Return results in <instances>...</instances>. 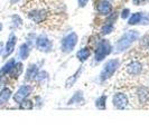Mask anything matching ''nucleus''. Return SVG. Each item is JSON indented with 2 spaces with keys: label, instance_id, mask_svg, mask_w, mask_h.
Returning a JSON list of instances; mask_svg holds the SVG:
<instances>
[{
  "label": "nucleus",
  "instance_id": "f257e3e1",
  "mask_svg": "<svg viewBox=\"0 0 149 134\" xmlns=\"http://www.w3.org/2000/svg\"><path fill=\"white\" fill-rule=\"evenodd\" d=\"M139 36L140 35H139V32L137 30H129V31H127L118 40V43L116 45V52H122L125 50H127L128 48L139 38Z\"/></svg>",
  "mask_w": 149,
  "mask_h": 134
},
{
  "label": "nucleus",
  "instance_id": "f03ea898",
  "mask_svg": "<svg viewBox=\"0 0 149 134\" xmlns=\"http://www.w3.org/2000/svg\"><path fill=\"white\" fill-rule=\"evenodd\" d=\"M120 65V60L119 59H110L108 60L107 63L104 64V67H103V69L101 70V73H100V82L103 83L105 81H108L111 76H113V74L116 73V70L118 69V67Z\"/></svg>",
  "mask_w": 149,
  "mask_h": 134
},
{
  "label": "nucleus",
  "instance_id": "7ed1b4c3",
  "mask_svg": "<svg viewBox=\"0 0 149 134\" xmlns=\"http://www.w3.org/2000/svg\"><path fill=\"white\" fill-rule=\"evenodd\" d=\"M112 46L108 40H102L100 41V44L97 45L95 52H94V59L97 61H101L103 60L111 52Z\"/></svg>",
  "mask_w": 149,
  "mask_h": 134
},
{
  "label": "nucleus",
  "instance_id": "20e7f679",
  "mask_svg": "<svg viewBox=\"0 0 149 134\" xmlns=\"http://www.w3.org/2000/svg\"><path fill=\"white\" fill-rule=\"evenodd\" d=\"M77 35L75 32H71L62 39V50L64 52H71L77 44Z\"/></svg>",
  "mask_w": 149,
  "mask_h": 134
},
{
  "label": "nucleus",
  "instance_id": "39448f33",
  "mask_svg": "<svg viewBox=\"0 0 149 134\" xmlns=\"http://www.w3.org/2000/svg\"><path fill=\"white\" fill-rule=\"evenodd\" d=\"M128 103V97L125 93H121V92H118L113 95V98H112V104L113 106L117 108V110H125L127 107Z\"/></svg>",
  "mask_w": 149,
  "mask_h": 134
},
{
  "label": "nucleus",
  "instance_id": "423d86ee",
  "mask_svg": "<svg viewBox=\"0 0 149 134\" xmlns=\"http://www.w3.org/2000/svg\"><path fill=\"white\" fill-rule=\"evenodd\" d=\"M31 92H33V87L30 85H22L15 93L14 101H15L16 103H18V104L22 103L24 99H26L31 94Z\"/></svg>",
  "mask_w": 149,
  "mask_h": 134
},
{
  "label": "nucleus",
  "instance_id": "0eeeda50",
  "mask_svg": "<svg viewBox=\"0 0 149 134\" xmlns=\"http://www.w3.org/2000/svg\"><path fill=\"white\" fill-rule=\"evenodd\" d=\"M36 47H37L38 50H40V52H48L52 50L53 44L45 35H40V36H38L36 38Z\"/></svg>",
  "mask_w": 149,
  "mask_h": 134
},
{
  "label": "nucleus",
  "instance_id": "6e6552de",
  "mask_svg": "<svg viewBox=\"0 0 149 134\" xmlns=\"http://www.w3.org/2000/svg\"><path fill=\"white\" fill-rule=\"evenodd\" d=\"M127 73L130 76H138V75L141 74L142 72V65L141 63L134 60V61H131L129 65L127 66Z\"/></svg>",
  "mask_w": 149,
  "mask_h": 134
},
{
  "label": "nucleus",
  "instance_id": "1a4fd4ad",
  "mask_svg": "<svg viewBox=\"0 0 149 134\" xmlns=\"http://www.w3.org/2000/svg\"><path fill=\"white\" fill-rule=\"evenodd\" d=\"M97 10L99 14L107 16V15H109V14H111L112 6H111V3H110L109 1H107V0H100V1H97Z\"/></svg>",
  "mask_w": 149,
  "mask_h": 134
},
{
  "label": "nucleus",
  "instance_id": "9d476101",
  "mask_svg": "<svg viewBox=\"0 0 149 134\" xmlns=\"http://www.w3.org/2000/svg\"><path fill=\"white\" fill-rule=\"evenodd\" d=\"M137 97L140 104H146L149 102V88L146 86H140L137 89Z\"/></svg>",
  "mask_w": 149,
  "mask_h": 134
},
{
  "label": "nucleus",
  "instance_id": "9b49d317",
  "mask_svg": "<svg viewBox=\"0 0 149 134\" xmlns=\"http://www.w3.org/2000/svg\"><path fill=\"white\" fill-rule=\"evenodd\" d=\"M16 43H17V37H16L14 34H11V35L9 36V39H8L7 44H6V47H5V52H3V57H5V58L8 57L11 52H14Z\"/></svg>",
  "mask_w": 149,
  "mask_h": 134
},
{
  "label": "nucleus",
  "instance_id": "f8f14e48",
  "mask_svg": "<svg viewBox=\"0 0 149 134\" xmlns=\"http://www.w3.org/2000/svg\"><path fill=\"white\" fill-rule=\"evenodd\" d=\"M28 17H29L30 20H33L36 23H40L45 20L46 18V12L44 10H33L28 14Z\"/></svg>",
  "mask_w": 149,
  "mask_h": 134
},
{
  "label": "nucleus",
  "instance_id": "ddd939ff",
  "mask_svg": "<svg viewBox=\"0 0 149 134\" xmlns=\"http://www.w3.org/2000/svg\"><path fill=\"white\" fill-rule=\"evenodd\" d=\"M85 103V99H84V95H83L82 90H77L73 94V96L70 98V101L67 102V105H83Z\"/></svg>",
  "mask_w": 149,
  "mask_h": 134
},
{
  "label": "nucleus",
  "instance_id": "4468645a",
  "mask_svg": "<svg viewBox=\"0 0 149 134\" xmlns=\"http://www.w3.org/2000/svg\"><path fill=\"white\" fill-rule=\"evenodd\" d=\"M82 72H83V66H80V68L75 72L74 74L72 75V76H70V77L66 79V82H65V87H66V88L72 87L75 83H76V81L80 78V76H81V74H82Z\"/></svg>",
  "mask_w": 149,
  "mask_h": 134
},
{
  "label": "nucleus",
  "instance_id": "2eb2a0df",
  "mask_svg": "<svg viewBox=\"0 0 149 134\" xmlns=\"http://www.w3.org/2000/svg\"><path fill=\"white\" fill-rule=\"evenodd\" d=\"M38 72H39V70H38L37 65H36V64H30L29 66H28V68H27V70H26L25 79L28 81V82H29V81H34Z\"/></svg>",
  "mask_w": 149,
  "mask_h": 134
},
{
  "label": "nucleus",
  "instance_id": "dca6fc26",
  "mask_svg": "<svg viewBox=\"0 0 149 134\" xmlns=\"http://www.w3.org/2000/svg\"><path fill=\"white\" fill-rule=\"evenodd\" d=\"M11 89L8 87H3L0 92V107L3 106L5 104H7V102L9 101V98L11 96Z\"/></svg>",
  "mask_w": 149,
  "mask_h": 134
},
{
  "label": "nucleus",
  "instance_id": "f3484780",
  "mask_svg": "<svg viewBox=\"0 0 149 134\" xmlns=\"http://www.w3.org/2000/svg\"><path fill=\"white\" fill-rule=\"evenodd\" d=\"M22 70H24V66H22V63H16L15 66L13 67V69L10 70V73H9V76L11 77V78H18L20 75H22Z\"/></svg>",
  "mask_w": 149,
  "mask_h": 134
},
{
  "label": "nucleus",
  "instance_id": "a211bd4d",
  "mask_svg": "<svg viewBox=\"0 0 149 134\" xmlns=\"http://www.w3.org/2000/svg\"><path fill=\"white\" fill-rule=\"evenodd\" d=\"M15 64H16L15 58L9 59L7 63L3 65V67L1 68V70H0V75H1V76H5V75L9 74V73H10V70L13 69V67L15 66Z\"/></svg>",
  "mask_w": 149,
  "mask_h": 134
},
{
  "label": "nucleus",
  "instance_id": "6ab92c4d",
  "mask_svg": "<svg viewBox=\"0 0 149 134\" xmlns=\"http://www.w3.org/2000/svg\"><path fill=\"white\" fill-rule=\"evenodd\" d=\"M90 55H91V52H90L89 48H82V49H80L77 54H76V57H77V59L80 60V61H85V60L88 59L90 57Z\"/></svg>",
  "mask_w": 149,
  "mask_h": 134
},
{
  "label": "nucleus",
  "instance_id": "aec40b11",
  "mask_svg": "<svg viewBox=\"0 0 149 134\" xmlns=\"http://www.w3.org/2000/svg\"><path fill=\"white\" fill-rule=\"evenodd\" d=\"M29 52H30L29 46L27 44H22L20 46V48H19V57H20V59L22 60L27 59L28 56H29Z\"/></svg>",
  "mask_w": 149,
  "mask_h": 134
},
{
  "label": "nucleus",
  "instance_id": "412c9836",
  "mask_svg": "<svg viewBox=\"0 0 149 134\" xmlns=\"http://www.w3.org/2000/svg\"><path fill=\"white\" fill-rule=\"evenodd\" d=\"M142 14L141 12H136L134 15H131V17L129 18V25H137V23H139V22H141L142 20Z\"/></svg>",
  "mask_w": 149,
  "mask_h": 134
},
{
  "label": "nucleus",
  "instance_id": "4be33fe9",
  "mask_svg": "<svg viewBox=\"0 0 149 134\" xmlns=\"http://www.w3.org/2000/svg\"><path fill=\"white\" fill-rule=\"evenodd\" d=\"M95 106L99 110H105L107 107V95H102V96L97 97L95 101Z\"/></svg>",
  "mask_w": 149,
  "mask_h": 134
},
{
  "label": "nucleus",
  "instance_id": "5701e85b",
  "mask_svg": "<svg viewBox=\"0 0 149 134\" xmlns=\"http://www.w3.org/2000/svg\"><path fill=\"white\" fill-rule=\"evenodd\" d=\"M34 107V102L31 99H24L22 103H19V108L20 110H33Z\"/></svg>",
  "mask_w": 149,
  "mask_h": 134
},
{
  "label": "nucleus",
  "instance_id": "b1692460",
  "mask_svg": "<svg viewBox=\"0 0 149 134\" xmlns=\"http://www.w3.org/2000/svg\"><path fill=\"white\" fill-rule=\"evenodd\" d=\"M47 78H48V73L45 72V70H42V72H38L37 73L36 77H35V81H37V82H43V81L47 79Z\"/></svg>",
  "mask_w": 149,
  "mask_h": 134
},
{
  "label": "nucleus",
  "instance_id": "393cba45",
  "mask_svg": "<svg viewBox=\"0 0 149 134\" xmlns=\"http://www.w3.org/2000/svg\"><path fill=\"white\" fill-rule=\"evenodd\" d=\"M112 30H113V25L112 23H105L104 26L102 27V29H101V32L103 35H108V34L111 32Z\"/></svg>",
  "mask_w": 149,
  "mask_h": 134
},
{
  "label": "nucleus",
  "instance_id": "a878e982",
  "mask_svg": "<svg viewBox=\"0 0 149 134\" xmlns=\"http://www.w3.org/2000/svg\"><path fill=\"white\" fill-rule=\"evenodd\" d=\"M22 19H20V17L19 16H13V26L15 27V28H17V27H20L22 26Z\"/></svg>",
  "mask_w": 149,
  "mask_h": 134
},
{
  "label": "nucleus",
  "instance_id": "bb28decb",
  "mask_svg": "<svg viewBox=\"0 0 149 134\" xmlns=\"http://www.w3.org/2000/svg\"><path fill=\"white\" fill-rule=\"evenodd\" d=\"M129 12H130V11H129V9H123V10H122V12H121V17H122L123 19H125V18H127L128 16H129Z\"/></svg>",
  "mask_w": 149,
  "mask_h": 134
},
{
  "label": "nucleus",
  "instance_id": "cd10ccee",
  "mask_svg": "<svg viewBox=\"0 0 149 134\" xmlns=\"http://www.w3.org/2000/svg\"><path fill=\"white\" fill-rule=\"evenodd\" d=\"M88 2H89V0H79V6L80 7H84Z\"/></svg>",
  "mask_w": 149,
  "mask_h": 134
},
{
  "label": "nucleus",
  "instance_id": "c85d7f7f",
  "mask_svg": "<svg viewBox=\"0 0 149 134\" xmlns=\"http://www.w3.org/2000/svg\"><path fill=\"white\" fill-rule=\"evenodd\" d=\"M148 0H134V5H141V3H145L147 2Z\"/></svg>",
  "mask_w": 149,
  "mask_h": 134
},
{
  "label": "nucleus",
  "instance_id": "c756f323",
  "mask_svg": "<svg viewBox=\"0 0 149 134\" xmlns=\"http://www.w3.org/2000/svg\"><path fill=\"white\" fill-rule=\"evenodd\" d=\"M2 49H3V45H2V43H0V52H2Z\"/></svg>",
  "mask_w": 149,
  "mask_h": 134
},
{
  "label": "nucleus",
  "instance_id": "7c9ffc66",
  "mask_svg": "<svg viewBox=\"0 0 149 134\" xmlns=\"http://www.w3.org/2000/svg\"><path fill=\"white\" fill-rule=\"evenodd\" d=\"M1 29H2V25H1V22H0V31H1Z\"/></svg>",
  "mask_w": 149,
  "mask_h": 134
},
{
  "label": "nucleus",
  "instance_id": "2f4dec72",
  "mask_svg": "<svg viewBox=\"0 0 149 134\" xmlns=\"http://www.w3.org/2000/svg\"><path fill=\"white\" fill-rule=\"evenodd\" d=\"M17 1H18V0H13V2H17Z\"/></svg>",
  "mask_w": 149,
  "mask_h": 134
}]
</instances>
